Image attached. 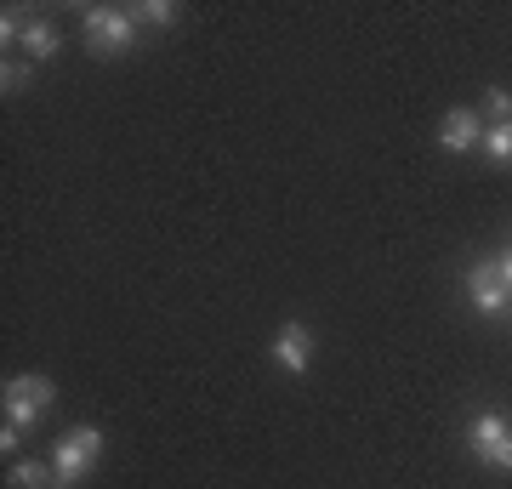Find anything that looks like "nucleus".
<instances>
[{"label": "nucleus", "mask_w": 512, "mask_h": 489, "mask_svg": "<svg viewBox=\"0 0 512 489\" xmlns=\"http://www.w3.org/2000/svg\"><path fill=\"white\" fill-rule=\"evenodd\" d=\"M484 114H490V126H501V120H512V97L501 86L484 91Z\"/></svg>", "instance_id": "nucleus-13"}, {"label": "nucleus", "mask_w": 512, "mask_h": 489, "mask_svg": "<svg viewBox=\"0 0 512 489\" xmlns=\"http://www.w3.org/2000/svg\"><path fill=\"white\" fill-rule=\"evenodd\" d=\"M18 46H23V57H29V63H40V57H57L63 35H57L46 18H29V23H23V35H18Z\"/></svg>", "instance_id": "nucleus-8"}, {"label": "nucleus", "mask_w": 512, "mask_h": 489, "mask_svg": "<svg viewBox=\"0 0 512 489\" xmlns=\"http://www.w3.org/2000/svg\"><path fill=\"white\" fill-rule=\"evenodd\" d=\"M467 296H473V308L484 313V319H501V313L512 308V285L501 279L495 256H490V262H473V268H467Z\"/></svg>", "instance_id": "nucleus-5"}, {"label": "nucleus", "mask_w": 512, "mask_h": 489, "mask_svg": "<svg viewBox=\"0 0 512 489\" xmlns=\"http://www.w3.org/2000/svg\"><path fill=\"white\" fill-rule=\"evenodd\" d=\"M46 461H52V472H57V489H74L97 461H103V433H97V427H69V433L52 444Z\"/></svg>", "instance_id": "nucleus-2"}, {"label": "nucleus", "mask_w": 512, "mask_h": 489, "mask_svg": "<svg viewBox=\"0 0 512 489\" xmlns=\"http://www.w3.org/2000/svg\"><path fill=\"white\" fill-rule=\"evenodd\" d=\"M131 18H137V29H171V23L183 18V6H171V0H143V6H131Z\"/></svg>", "instance_id": "nucleus-10"}, {"label": "nucleus", "mask_w": 512, "mask_h": 489, "mask_svg": "<svg viewBox=\"0 0 512 489\" xmlns=\"http://www.w3.org/2000/svg\"><path fill=\"white\" fill-rule=\"evenodd\" d=\"M467 444H473V455L484 461V467L512 472V427H507V416L484 410V416H478L473 427H467Z\"/></svg>", "instance_id": "nucleus-4"}, {"label": "nucleus", "mask_w": 512, "mask_h": 489, "mask_svg": "<svg viewBox=\"0 0 512 489\" xmlns=\"http://www.w3.org/2000/svg\"><path fill=\"white\" fill-rule=\"evenodd\" d=\"M484 160L495 165V171H512V120H501V126H484Z\"/></svg>", "instance_id": "nucleus-9"}, {"label": "nucleus", "mask_w": 512, "mask_h": 489, "mask_svg": "<svg viewBox=\"0 0 512 489\" xmlns=\"http://www.w3.org/2000/svg\"><path fill=\"white\" fill-rule=\"evenodd\" d=\"M80 23H86V52L92 57H120L143 40L131 6H80Z\"/></svg>", "instance_id": "nucleus-1"}, {"label": "nucleus", "mask_w": 512, "mask_h": 489, "mask_svg": "<svg viewBox=\"0 0 512 489\" xmlns=\"http://www.w3.org/2000/svg\"><path fill=\"white\" fill-rule=\"evenodd\" d=\"M57 387L46 376H12L6 381V427H18V433H29L46 410H52Z\"/></svg>", "instance_id": "nucleus-3"}, {"label": "nucleus", "mask_w": 512, "mask_h": 489, "mask_svg": "<svg viewBox=\"0 0 512 489\" xmlns=\"http://www.w3.org/2000/svg\"><path fill=\"white\" fill-rule=\"evenodd\" d=\"M495 268H501V279H507V285H512V239H507V245H501V256H495Z\"/></svg>", "instance_id": "nucleus-14"}, {"label": "nucleus", "mask_w": 512, "mask_h": 489, "mask_svg": "<svg viewBox=\"0 0 512 489\" xmlns=\"http://www.w3.org/2000/svg\"><path fill=\"white\" fill-rule=\"evenodd\" d=\"M29 80H35V69H29V63H12V57L0 63V86H6V97H12V91H23Z\"/></svg>", "instance_id": "nucleus-12"}, {"label": "nucleus", "mask_w": 512, "mask_h": 489, "mask_svg": "<svg viewBox=\"0 0 512 489\" xmlns=\"http://www.w3.org/2000/svg\"><path fill=\"white\" fill-rule=\"evenodd\" d=\"M484 143V114L478 109H450L439 120V148L444 154H467V148Z\"/></svg>", "instance_id": "nucleus-6"}, {"label": "nucleus", "mask_w": 512, "mask_h": 489, "mask_svg": "<svg viewBox=\"0 0 512 489\" xmlns=\"http://www.w3.org/2000/svg\"><path fill=\"white\" fill-rule=\"evenodd\" d=\"M12 489H57L52 461H18L12 467Z\"/></svg>", "instance_id": "nucleus-11"}, {"label": "nucleus", "mask_w": 512, "mask_h": 489, "mask_svg": "<svg viewBox=\"0 0 512 489\" xmlns=\"http://www.w3.org/2000/svg\"><path fill=\"white\" fill-rule=\"evenodd\" d=\"M274 364L279 370H291V376H302L313 364V330L308 325H285L274 336Z\"/></svg>", "instance_id": "nucleus-7"}]
</instances>
